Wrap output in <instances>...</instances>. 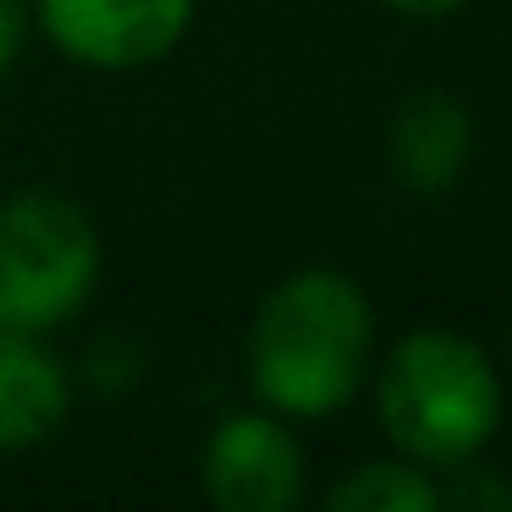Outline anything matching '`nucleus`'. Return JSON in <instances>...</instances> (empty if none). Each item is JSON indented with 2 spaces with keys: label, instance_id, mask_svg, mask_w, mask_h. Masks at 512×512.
<instances>
[{
  "label": "nucleus",
  "instance_id": "423d86ee",
  "mask_svg": "<svg viewBox=\"0 0 512 512\" xmlns=\"http://www.w3.org/2000/svg\"><path fill=\"white\" fill-rule=\"evenodd\" d=\"M72 408V380L39 331L0 325V452H28L61 430Z\"/></svg>",
  "mask_w": 512,
  "mask_h": 512
},
{
  "label": "nucleus",
  "instance_id": "1a4fd4ad",
  "mask_svg": "<svg viewBox=\"0 0 512 512\" xmlns=\"http://www.w3.org/2000/svg\"><path fill=\"white\" fill-rule=\"evenodd\" d=\"M23 39H28L23 0H0V78H6V72H12V61L23 56Z\"/></svg>",
  "mask_w": 512,
  "mask_h": 512
},
{
  "label": "nucleus",
  "instance_id": "20e7f679",
  "mask_svg": "<svg viewBox=\"0 0 512 512\" xmlns=\"http://www.w3.org/2000/svg\"><path fill=\"white\" fill-rule=\"evenodd\" d=\"M199 0H39V28L67 61L138 72L188 39Z\"/></svg>",
  "mask_w": 512,
  "mask_h": 512
},
{
  "label": "nucleus",
  "instance_id": "7ed1b4c3",
  "mask_svg": "<svg viewBox=\"0 0 512 512\" xmlns=\"http://www.w3.org/2000/svg\"><path fill=\"white\" fill-rule=\"evenodd\" d=\"M100 281V232L61 193H17L0 204V325L50 331L89 303Z\"/></svg>",
  "mask_w": 512,
  "mask_h": 512
},
{
  "label": "nucleus",
  "instance_id": "f03ea898",
  "mask_svg": "<svg viewBox=\"0 0 512 512\" xmlns=\"http://www.w3.org/2000/svg\"><path fill=\"white\" fill-rule=\"evenodd\" d=\"M380 430L424 468H457L501 430V380L490 353L452 325H419L391 347L375 386Z\"/></svg>",
  "mask_w": 512,
  "mask_h": 512
},
{
  "label": "nucleus",
  "instance_id": "39448f33",
  "mask_svg": "<svg viewBox=\"0 0 512 512\" xmlns=\"http://www.w3.org/2000/svg\"><path fill=\"white\" fill-rule=\"evenodd\" d=\"M204 496L221 512H292L309 490L298 435L270 408L232 413L204 441Z\"/></svg>",
  "mask_w": 512,
  "mask_h": 512
},
{
  "label": "nucleus",
  "instance_id": "0eeeda50",
  "mask_svg": "<svg viewBox=\"0 0 512 512\" xmlns=\"http://www.w3.org/2000/svg\"><path fill=\"white\" fill-rule=\"evenodd\" d=\"M474 160V122H468L463 100L441 89L413 94L391 122V171L408 182L413 193H441Z\"/></svg>",
  "mask_w": 512,
  "mask_h": 512
},
{
  "label": "nucleus",
  "instance_id": "9d476101",
  "mask_svg": "<svg viewBox=\"0 0 512 512\" xmlns=\"http://www.w3.org/2000/svg\"><path fill=\"white\" fill-rule=\"evenodd\" d=\"M380 6H391L402 17H452V12H463L468 0H380Z\"/></svg>",
  "mask_w": 512,
  "mask_h": 512
},
{
  "label": "nucleus",
  "instance_id": "f257e3e1",
  "mask_svg": "<svg viewBox=\"0 0 512 512\" xmlns=\"http://www.w3.org/2000/svg\"><path fill=\"white\" fill-rule=\"evenodd\" d=\"M375 309L347 270H292L265 292L248 331V380L281 419H331L364 391Z\"/></svg>",
  "mask_w": 512,
  "mask_h": 512
},
{
  "label": "nucleus",
  "instance_id": "6e6552de",
  "mask_svg": "<svg viewBox=\"0 0 512 512\" xmlns=\"http://www.w3.org/2000/svg\"><path fill=\"white\" fill-rule=\"evenodd\" d=\"M336 512H435L441 507V485L435 468L413 463V457H380V463H358L331 485Z\"/></svg>",
  "mask_w": 512,
  "mask_h": 512
}]
</instances>
